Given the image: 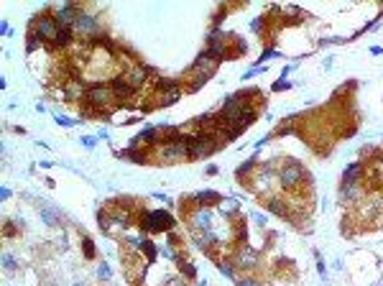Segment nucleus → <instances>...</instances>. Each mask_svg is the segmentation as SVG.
I'll return each instance as SVG.
<instances>
[{
    "instance_id": "obj_17",
    "label": "nucleus",
    "mask_w": 383,
    "mask_h": 286,
    "mask_svg": "<svg viewBox=\"0 0 383 286\" xmlns=\"http://www.w3.org/2000/svg\"><path fill=\"white\" fill-rule=\"evenodd\" d=\"M266 207L271 210L274 215H279V217H289V205H286L284 200H279V197H268V200H266Z\"/></svg>"
},
{
    "instance_id": "obj_37",
    "label": "nucleus",
    "mask_w": 383,
    "mask_h": 286,
    "mask_svg": "<svg viewBox=\"0 0 383 286\" xmlns=\"http://www.w3.org/2000/svg\"><path fill=\"white\" fill-rule=\"evenodd\" d=\"M46 286H54V284H46Z\"/></svg>"
},
{
    "instance_id": "obj_4",
    "label": "nucleus",
    "mask_w": 383,
    "mask_h": 286,
    "mask_svg": "<svg viewBox=\"0 0 383 286\" xmlns=\"http://www.w3.org/2000/svg\"><path fill=\"white\" fill-rule=\"evenodd\" d=\"M156 156H159V161H179V159H189V151H187V138L176 141V143H169V146H156Z\"/></svg>"
},
{
    "instance_id": "obj_19",
    "label": "nucleus",
    "mask_w": 383,
    "mask_h": 286,
    "mask_svg": "<svg viewBox=\"0 0 383 286\" xmlns=\"http://www.w3.org/2000/svg\"><path fill=\"white\" fill-rule=\"evenodd\" d=\"M176 263H179V271H182L187 279H194L197 276V269H194V263H189V261H184L182 256L176 258Z\"/></svg>"
},
{
    "instance_id": "obj_36",
    "label": "nucleus",
    "mask_w": 383,
    "mask_h": 286,
    "mask_svg": "<svg viewBox=\"0 0 383 286\" xmlns=\"http://www.w3.org/2000/svg\"><path fill=\"white\" fill-rule=\"evenodd\" d=\"M0 197H3V200H8V197H10V189L3 187V189H0Z\"/></svg>"
},
{
    "instance_id": "obj_32",
    "label": "nucleus",
    "mask_w": 383,
    "mask_h": 286,
    "mask_svg": "<svg viewBox=\"0 0 383 286\" xmlns=\"http://www.w3.org/2000/svg\"><path fill=\"white\" fill-rule=\"evenodd\" d=\"M253 223H256L258 228H263V225H266V215H261V212H253Z\"/></svg>"
},
{
    "instance_id": "obj_31",
    "label": "nucleus",
    "mask_w": 383,
    "mask_h": 286,
    "mask_svg": "<svg viewBox=\"0 0 383 286\" xmlns=\"http://www.w3.org/2000/svg\"><path fill=\"white\" fill-rule=\"evenodd\" d=\"M263 23H266L263 18H256L253 23H251V31H256V33H258V31H263Z\"/></svg>"
},
{
    "instance_id": "obj_27",
    "label": "nucleus",
    "mask_w": 383,
    "mask_h": 286,
    "mask_svg": "<svg viewBox=\"0 0 383 286\" xmlns=\"http://www.w3.org/2000/svg\"><path fill=\"white\" fill-rule=\"evenodd\" d=\"M3 235H5V238H13V235H18V230L13 228V223H10V220H5V225H3Z\"/></svg>"
},
{
    "instance_id": "obj_34",
    "label": "nucleus",
    "mask_w": 383,
    "mask_h": 286,
    "mask_svg": "<svg viewBox=\"0 0 383 286\" xmlns=\"http://www.w3.org/2000/svg\"><path fill=\"white\" fill-rule=\"evenodd\" d=\"M54 118H56V123L64 125V128H69V125H72V120H69V118H64V115H54Z\"/></svg>"
},
{
    "instance_id": "obj_1",
    "label": "nucleus",
    "mask_w": 383,
    "mask_h": 286,
    "mask_svg": "<svg viewBox=\"0 0 383 286\" xmlns=\"http://www.w3.org/2000/svg\"><path fill=\"white\" fill-rule=\"evenodd\" d=\"M174 225H176V220L166 210H151L141 215V228L146 233H171Z\"/></svg>"
},
{
    "instance_id": "obj_7",
    "label": "nucleus",
    "mask_w": 383,
    "mask_h": 286,
    "mask_svg": "<svg viewBox=\"0 0 383 286\" xmlns=\"http://www.w3.org/2000/svg\"><path fill=\"white\" fill-rule=\"evenodd\" d=\"M61 87H64V97H66V100H72V102H84V97H87V87H84L82 82L69 79V82H64Z\"/></svg>"
},
{
    "instance_id": "obj_10",
    "label": "nucleus",
    "mask_w": 383,
    "mask_h": 286,
    "mask_svg": "<svg viewBox=\"0 0 383 286\" xmlns=\"http://www.w3.org/2000/svg\"><path fill=\"white\" fill-rule=\"evenodd\" d=\"M194 205H197V210H207V207H212V205H220L222 202V197L217 194V192H210V189H205V192H197L194 197Z\"/></svg>"
},
{
    "instance_id": "obj_5",
    "label": "nucleus",
    "mask_w": 383,
    "mask_h": 286,
    "mask_svg": "<svg viewBox=\"0 0 383 286\" xmlns=\"http://www.w3.org/2000/svg\"><path fill=\"white\" fill-rule=\"evenodd\" d=\"M33 23H36V26H33L36 33H38L41 38H49V41H54L56 33H59V28H61L56 13H41V15L33 20Z\"/></svg>"
},
{
    "instance_id": "obj_14",
    "label": "nucleus",
    "mask_w": 383,
    "mask_h": 286,
    "mask_svg": "<svg viewBox=\"0 0 383 286\" xmlns=\"http://www.w3.org/2000/svg\"><path fill=\"white\" fill-rule=\"evenodd\" d=\"M148 148L151 146H133V148H128L125 151V156L133 161V164H148V159H151V153H148Z\"/></svg>"
},
{
    "instance_id": "obj_25",
    "label": "nucleus",
    "mask_w": 383,
    "mask_h": 286,
    "mask_svg": "<svg viewBox=\"0 0 383 286\" xmlns=\"http://www.w3.org/2000/svg\"><path fill=\"white\" fill-rule=\"evenodd\" d=\"M82 248H84V258H89V261L95 258V243H92L89 238H84V240H82Z\"/></svg>"
},
{
    "instance_id": "obj_24",
    "label": "nucleus",
    "mask_w": 383,
    "mask_h": 286,
    "mask_svg": "<svg viewBox=\"0 0 383 286\" xmlns=\"http://www.w3.org/2000/svg\"><path fill=\"white\" fill-rule=\"evenodd\" d=\"M95 276H97L100 281H107V279L112 276V271H110V266H107V263H100V266H97V271H95Z\"/></svg>"
},
{
    "instance_id": "obj_38",
    "label": "nucleus",
    "mask_w": 383,
    "mask_h": 286,
    "mask_svg": "<svg viewBox=\"0 0 383 286\" xmlns=\"http://www.w3.org/2000/svg\"><path fill=\"white\" fill-rule=\"evenodd\" d=\"M77 286H82V284H77Z\"/></svg>"
},
{
    "instance_id": "obj_35",
    "label": "nucleus",
    "mask_w": 383,
    "mask_h": 286,
    "mask_svg": "<svg viewBox=\"0 0 383 286\" xmlns=\"http://www.w3.org/2000/svg\"><path fill=\"white\" fill-rule=\"evenodd\" d=\"M161 253H164V256H166V258H174V261H176V258H179V256H176V253H174V251H171V248H169V246H164V248H161Z\"/></svg>"
},
{
    "instance_id": "obj_28",
    "label": "nucleus",
    "mask_w": 383,
    "mask_h": 286,
    "mask_svg": "<svg viewBox=\"0 0 383 286\" xmlns=\"http://www.w3.org/2000/svg\"><path fill=\"white\" fill-rule=\"evenodd\" d=\"M164 286H187V281H184V279H179V276H171V279H166Z\"/></svg>"
},
{
    "instance_id": "obj_15",
    "label": "nucleus",
    "mask_w": 383,
    "mask_h": 286,
    "mask_svg": "<svg viewBox=\"0 0 383 286\" xmlns=\"http://www.w3.org/2000/svg\"><path fill=\"white\" fill-rule=\"evenodd\" d=\"M179 97H182V87H179V82H176V84L169 87V90L159 92V107H169V105L176 102Z\"/></svg>"
},
{
    "instance_id": "obj_6",
    "label": "nucleus",
    "mask_w": 383,
    "mask_h": 286,
    "mask_svg": "<svg viewBox=\"0 0 383 286\" xmlns=\"http://www.w3.org/2000/svg\"><path fill=\"white\" fill-rule=\"evenodd\" d=\"M74 31L77 33H82V36H97L100 33V20L95 18V15H87V13H82L79 18H77V23H74Z\"/></svg>"
},
{
    "instance_id": "obj_20",
    "label": "nucleus",
    "mask_w": 383,
    "mask_h": 286,
    "mask_svg": "<svg viewBox=\"0 0 383 286\" xmlns=\"http://www.w3.org/2000/svg\"><path fill=\"white\" fill-rule=\"evenodd\" d=\"M253 120H256V110H253V107H245L243 113H240V125H243V128H248Z\"/></svg>"
},
{
    "instance_id": "obj_3",
    "label": "nucleus",
    "mask_w": 383,
    "mask_h": 286,
    "mask_svg": "<svg viewBox=\"0 0 383 286\" xmlns=\"http://www.w3.org/2000/svg\"><path fill=\"white\" fill-rule=\"evenodd\" d=\"M304 177H307V171H304V166H302L299 161H289V164L279 171V182H281V187L289 189V192H294V189L302 184Z\"/></svg>"
},
{
    "instance_id": "obj_9",
    "label": "nucleus",
    "mask_w": 383,
    "mask_h": 286,
    "mask_svg": "<svg viewBox=\"0 0 383 286\" xmlns=\"http://www.w3.org/2000/svg\"><path fill=\"white\" fill-rule=\"evenodd\" d=\"M110 90H112V95H115V100H130L133 95L138 92L136 87H133L130 82H125V79H112Z\"/></svg>"
},
{
    "instance_id": "obj_8",
    "label": "nucleus",
    "mask_w": 383,
    "mask_h": 286,
    "mask_svg": "<svg viewBox=\"0 0 383 286\" xmlns=\"http://www.w3.org/2000/svg\"><path fill=\"white\" fill-rule=\"evenodd\" d=\"M146 77H148V69L143 67V64H128V72H125V82H130L133 87H136V90H138V87L146 82Z\"/></svg>"
},
{
    "instance_id": "obj_26",
    "label": "nucleus",
    "mask_w": 383,
    "mask_h": 286,
    "mask_svg": "<svg viewBox=\"0 0 383 286\" xmlns=\"http://www.w3.org/2000/svg\"><path fill=\"white\" fill-rule=\"evenodd\" d=\"M3 269H5V271H8V274H10V271H15V269H18V261H15V258H13V256H10V253H5V256H3Z\"/></svg>"
},
{
    "instance_id": "obj_11",
    "label": "nucleus",
    "mask_w": 383,
    "mask_h": 286,
    "mask_svg": "<svg viewBox=\"0 0 383 286\" xmlns=\"http://www.w3.org/2000/svg\"><path fill=\"white\" fill-rule=\"evenodd\" d=\"M256 261H258V251L248 248V246H243V248L238 251V256H235V263H238L240 269H253Z\"/></svg>"
},
{
    "instance_id": "obj_29",
    "label": "nucleus",
    "mask_w": 383,
    "mask_h": 286,
    "mask_svg": "<svg viewBox=\"0 0 383 286\" xmlns=\"http://www.w3.org/2000/svg\"><path fill=\"white\" fill-rule=\"evenodd\" d=\"M235 284H238V286H261L256 279H235Z\"/></svg>"
},
{
    "instance_id": "obj_23",
    "label": "nucleus",
    "mask_w": 383,
    "mask_h": 286,
    "mask_svg": "<svg viewBox=\"0 0 383 286\" xmlns=\"http://www.w3.org/2000/svg\"><path fill=\"white\" fill-rule=\"evenodd\" d=\"M41 41H43V38H41L36 31H31V33H28V41H26V49H28V51L38 49V46H41Z\"/></svg>"
},
{
    "instance_id": "obj_33",
    "label": "nucleus",
    "mask_w": 383,
    "mask_h": 286,
    "mask_svg": "<svg viewBox=\"0 0 383 286\" xmlns=\"http://www.w3.org/2000/svg\"><path fill=\"white\" fill-rule=\"evenodd\" d=\"M82 143H84L87 148H92V146L97 143V138H95V136H84V138H82Z\"/></svg>"
},
{
    "instance_id": "obj_30",
    "label": "nucleus",
    "mask_w": 383,
    "mask_h": 286,
    "mask_svg": "<svg viewBox=\"0 0 383 286\" xmlns=\"http://www.w3.org/2000/svg\"><path fill=\"white\" fill-rule=\"evenodd\" d=\"M289 87H291V82H286V79H276L274 90H276V92H281V90H289Z\"/></svg>"
},
{
    "instance_id": "obj_13",
    "label": "nucleus",
    "mask_w": 383,
    "mask_h": 286,
    "mask_svg": "<svg viewBox=\"0 0 383 286\" xmlns=\"http://www.w3.org/2000/svg\"><path fill=\"white\" fill-rule=\"evenodd\" d=\"M69 43H74V28H69V26H61V28H59V33H56V38L51 41V49H66Z\"/></svg>"
},
{
    "instance_id": "obj_22",
    "label": "nucleus",
    "mask_w": 383,
    "mask_h": 286,
    "mask_svg": "<svg viewBox=\"0 0 383 286\" xmlns=\"http://www.w3.org/2000/svg\"><path fill=\"white\" fill-rule=\"evenodd\" d=\"M217 266H220V271H222V276H228V279H235V266H233V263L230 261H217Z\"/></svg>"
},
{
    "instance_id": "obj_18",
    "label": "nucleus",
    "mask_w": 383,
    "mask_h": 286,
    "mask_svg": "<svg viewBox=\"0 0 383 286\" xmlns=\"http://www.w3.org/2000/svg\"><path fill=\"white\" fill-rule=\"evenodd\" d=\"M41 217H43V223L51 225V228H56V223H59V212L54 207H41Z\"/></svg>"
},
{
    "instance_id": "obj_21",
    "label": "nucleus",
    "mask_w": 383,
    "mask_h": 286,
    "mask_svg": "<svg viewBox=\"0 0 383 286\" xmlns=\"http://www.w3.org/2000/svg\"><path fill=\"white\" fill-rule=\"evenodd\" d=\"M141 251L146 253V261H153L156 256H159V248H156L153 243H148V240H143V243H141Z\"/></svg>"
},
{
    "instance_id": "obj_16",
    "label": "nucleus",
    "mask_w": 383,
    "mask_h": 286,
    "mask_svg": "<svg viewBox=\"0 0 383 286\" xmlns=\"http://www.w3.org/2000/svg\"><path fill=\"white\" fill-rule=\"evenodd\" d=\"M360 179H363V166L360 164H350L343 171V184H360Z\"/></svg>"
},
{
    "instance_id": "obj_2",
    "label": "nucleus",
    "mask_w": 383,
    "mask_h": 286,
    "mask_svg": "<svg viewBox=\"0 0 383 286\" xmlns=\"http://www.w3.org/2000/svg\"><path fill=\"white\" fill-rule=\"evenodd\" d=\"M220 148V141L217 136H207V133H194L192 138H187V151H189V159H205L210 156L212 151Z\"/></svg>"
},
{
    "instance_id": "obj_12",
    "label": "nucleus",
    "mask_w": 383,
    "mask_h": 286,
    "mask_svg": "<svg viewBox=\"0 0 383 286\" xmlns=\"http://www.w3.org/2000/svg\"><path fill=\"white\" fill-rule=\"evenodd\" d=\"M192 225H194L197 230H202V233H210V230H212V215H210L207 210H194Z\"/></svg>"
}]
</instances>
